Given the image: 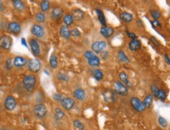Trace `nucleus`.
<instances>
[{"label": "nucleus", "instance_id": "nucleus-1", "mask_svg": "<svg viewBox=\"0 0 170 130\" xmlns=\"http://www.w3.org/2000/svg\"><path fill=\"white\" fill-rule=\"evenodd\" d=\"M36 83H37V79L35 75H32V74L26 75L23 80V85H24V89L28 92H32L35 90Z\"/></svg>", "mask_w": 170, "mask_h": 130}, {"label": "nucleus", "instance_id": "nucleus-2", "mask_svg": "<svg viewBox=\"0 0 170 130\" xmlns=\"http://www.w3.org/2000/svg\"><path fill=\"white\" fill-rule=\"evenodd\" d=\"M34 112L39 118H43L46 116L48 111L45 104L43 103H39V104H36L34 108Z\"/></svg>", "mask_w": 170, "mask_h": 130}, {"label": "nucleus", "instance_id": "nucleus-3", "mask_svg": "<svg viewBox=\"0 0 170 130\" xmlns=\"http://www.w3.org/2000/svg\"><path fill=\"white\" fill-rule=\"evenodd\" d=\"M27 65H28V69H29V71L32 72V73H38L39 72L41 69V63L36 59H29L27 62Z\"/></svg>", "mask_w": 170, "mask_h": 130}, {"label": "nucleus", "instance_id": "nucleus-4", "mask_svg": "<svg viewBox=\"0 0 170 130\" xmlns=\"http://www.w3.org/2000/svg\"><path fill=\"white\" fill-rule=\"evenodd\" d=\"M114 89L115 94L125 96L128 94V88L120 81H116L114 83Z\"/></svg>", "mask_w": 170, "mask_h": 130}, {"label": "nucleus", "instance_id": "nucleus-5", "mask_svg": "<svg viewBox=\"0 0 170 130\" xmlns=\"http://www.w3.org/2000/svg\"><path fill=\"white\" fill-rule=\"evenodd\" d=\"M61 106L64 108V109L70 111L74 108L75 101L74 99L71 98V97H64V98H62L61 101Z\"/></svg>", "mask_w": 170, "mask_h": 130}, {"label": "nucleus", "instance_id": "nucleus-6", "mask_svg": "<svg viewBox=\"0 0 170 130\" xmlns=\"http://www.w3.org/2000/svg\"><path fill=\"white\" fill-rule=\"evenodd\" d=\"M12 45V38L8 35H3L0 37V47L5 50L10 48Z\"/></svg>", "mask_w": 170, "mask_h": 130}, {"label": "nucleus", "instance_id": "nucleus-7", "mask_svg": "<svg viewBox=\"0 0 170 130\" xmlns=\"http://www.w3.org/2000/svg\"><path fill=\"white\" fill-rule=\"evenodd\" d=\"M130 103L132 107H133L134 109L136 110L137 112H144V110H145V108H144L143 103H142L140 100L139 98H137V97H132V98L130 99Z\"/></svg>", "mask_w": 170, "mask_h": 130}, {"label": "nucleus", "instance_id": "nucleus-8", "mask_svg": "<svg viewBox=\"0 0 170 130\" xmlns=\"http://www.w3.org/2000/svg\"><path fill=\"white\" fill-rule=\"evenodd\" d=\"M17 100L13 96H8L5 100V108L8 111H13L17 107Z\"/></svg>", "mask_w": 170, "mask_h": 130}, {"label": "nucleus", "instance_id": "nucleus-9", "mask_svg": "<svg viewBox=\"0 0 170 130\" xmlns=\"http://www.w3.org/2000/svg\"><path fill=\"white\" fill-rule=\"evenodd\" d=\"M29 44L33 55L36 56V57L39 56L40 53H41V50H40V46L39 42L35 39H31L29 42Z\"/></svg>", "mask_w": 170, "mask_h": 130}, {"label": "nucleus", "instance_id": "nucleus-10", "mask_svg": "<svg viewBox=\"0 0 170 130\" xmlns=\"http://www.w3.org/2000/svg\"><path fill=\"white\" fill-rule=\"evenodd\" d=\"M103 97L106 102H114L116 101V94L111 90H106L103 93Z\"/></svg>", "mask_w": 170, "mask_h": 130}, {"label": "nucleus", "instance_id": "nucleus-11", "mask_svg": "<svg viewBox=\"0 0 170 130\" xmlns=\"http://www.w3.org/2000/svg\"><path fill=\"white\" fill-rule=\"evenodd\" d=\"M107 47L106 42L104 41H100V42H94L92 44V49L96 53H100L102 51H104Z\"/></svg>", "mask_w": 170, "mask_h": 130}, {"label": "nucleus", "instance_id": "nucleus-12", "mask_svg": "<svg viewBox=\"0 0 170 130\" xmlns=\"http://www.w3.org/2000/svg\"><path fill=\"white\" fill-rule=\"evenodd\" d=\"M31 31L33 35H35L37 37H42L44 35V29L43 28V27L40 26L39 24H34L32 27L31 29Z\"/></svg>", "mask_w": 170, "mask_h": 130}, {"label": "nucleus", "instance_id": "nucleus-13", "mask_svg": "<svg viewBox=\"0 0 170 130\" xmlns=\"http://www.w3.org/2000/svg\"><path fill=\"white\" fill-rule=\"evenodd\" d=\"M63 15H64V10L60 6H56L51 10V17L54 20H60Z\"/></svg>", "mask_w": 170, "mask_h": 130}, {"label": "nucleus", "instance_id": "nucleus-14", "mask_svg": "<svg viewBox=\"0 0 170 130\" xmlns=\"http://www.w3.org/2000/svg\"><path fill=\"white\" fill-rule=\"evenodd\" d=\"M8 30L13 34H18L21 33V24L17 22H11L8 24Z\"/></svg>", "mask_w": 170, "mask_h": 130}, {"label": "nucleus", "instance_id": "nucleus-15", "mask_svg": "<svg viewBox=\"0 0 170 130\" xmlns=\"http://www.w3.org/2000/svg\"><path fill=\"white\" fill-rule=\"evenodd\" d=\"M27 62L28 61L24 57H22V56H17L13 59V64L15 67L20 68L23 67L25 65H27Z\"/></svg>", "mask_w": 170, "mask_h": 130}, {"label": "nucleus", "instance_id": "nucleus-16", "mask_svg": "<svg viewBox=\"0 0 170 130\" xmlns=\"http://www.w3.org/2000/svg\"><path fill=\"white\" fill-rule=\"evenodd\" d=\"M114 29L110 27H103L100 29V33L105 37H110L114 34Z\"/></svg>", "mask_w": 170, "mask_h": 130}, {"label": "nucleus", "instance_id": "nucleus-17", "mask_svg": "<svg viewBox=\"0 0 170 130\" xmlns=\"http://www.w3.org/2000/svg\"><path fill=\"white\" fill-rule=\"evenodd\" d=\"M84 15H85V14H84V12H83V10L77 9V10H73L72 16L74 20L80 21L83 20V17H84Z\"/></svg>", "mask_w": 170, "mask_h": 130}, {"label": "nucleus", "instance_id": "nucleus-18", "mask_svg": "<svg viewBox=\"0 0 170 130\" xmlns=\"http://www.w3.org/2000/svg\"><path fill=\"white\" fill-rule=\"evenodd\" d=\"M129 46V49L131 51L135 52V51L140 49L141 48V42L137 39H133L131 41Z\"/></svg>", "mask_w": 170, "mask_h": 130}, {"label": "nucleus", "instance_id": "nucleus-19", "mask_svg": "<svg viewBox=\"0 0 170 130\" xmlns=\"http://www.w3.org/2000/svg\"><path fill=\"white\" fill-rule=\"evenodd\" d=\"M13 7L17 11H24L25 10V5L23 1L21 0H13Z\"/></svg>", "mask_w": 170, "mask_h": 130}, {"label": "nucleus", "instance_id": "nucleus-20", "mask_svg": "<svg viewBox=\"0 0 170 130\" xmlns=\"http://www.w3.org/2000/svg\"><path fill=\"white\" fill-rule=\"evenodd\" d=\"M74 97L77 100L83 101L85 97V92L83 91V89H77L74 92Z\"/></svg>", "mask_w": 170, "mask_h": 130}, {"label": "nucleus", "instance_id": "nucleus-21", "mask_svg": "<svg viewBox=\"0 0 170 130\" xmlns=\"http://www.w3.org/2000/svg\"><path fill=\"white\" fill-rule=\"evenodd\" d=\"M119 79L120 80L122 81V83L124 84V85H126L127 86H129L130 87L132 86V84L129 80V79H128V76L127 74L125 73V72H122V73H120L119 74Z\"/></svg>", "mask_w": 170, "mask_h": 130}, {"label": "nucleus", "instance_id": "nucleus-22", "mask_svg": "<svg viewBox=\"0 0 170 130\" xmlns=\"http://www.w3.org/2000/svg\"><path fill=\"white\" fill-rule=\"evenodd\" d=\"M64 115H65V114H64V111H62L59 108H55V110H54V118L56 121H61L64 117Z\"/></svg>", "mask_w": 170, "mask_h": 130}, {"label": "nucleus", "instance_id": "nucleus-23", "mask_svg": "<svg viewBox=\"0 0 170 130\" xmlns=\"http://www.w3.org/2000/svg\"><path fill=\"white\" fill-rule=\"evenodd\" d=\"M60 34L64 38H69L70 36H71V31L68 29V27L65 25L62 26L61 27V30H60Z\"/></svg>", "mask_w": 170, "mask_h": 130}, {"label": "nucleus", "instance_id": "nucleus-24", "mask_svg": "<svg viewBox=\"0 0 170 130\" xmlns=\"http://www.w3.org/2000/svg\"><path fill=\"white\" fill-rule=\"evenodd\" d=\"M120 18L122 19V20L125 23H130L131 21L133 20V16L132 14L129 13H122L120 15Z\"/></svg>", "mask_w": 170, "mask_h": 130}, {"label": "nucleus", "instance_id": "nucleus-25", "mask_svg": "<svg viewBox=\"0 0 170 130\" xmlns=\"http://www.w3.org/2000/svg\"><path fill=\"white\" fill-rule=\"evenodd\" d=\"M152 101H153V97H152L151 94H148V95H147L146 97L144 98V101L142 102V103L144 104L145 108H148L152 104Z\"/></svg>", "mask_w": 170, "mask_h": 130}, {"label": "nucleus", "instance_id": "nucleus-26", "mask_svg": "<svg viewBox=\"0 0 170 130\" xmlns=\"http://www.w3.org/2000/svg\"><path fill=\"white\" fill-rule=\"evenodd\" d=\"M40 8H41V10L43 11V13L44 12H47V11L50 10V1H47V0H43L40 3Z\"/></svg>", "mask_w": 170, "mask_h": 130}, {"label": "nucleus", "instance_id": "nucleus-27", "mask_svg": "<svg viewBox=\"0 0 170 130\" xmlns=\"http://www.w3.org/2000/svg\"><path fill=\"white\" fill-rule=\"evenodd\" d=\"M96 13H97V16H98V20L100 22V24L103 26L106 27V20H105V17H104V13L100 10H96Z\"/></svg>", "mask_w": 170, "mask_h": 130}, {"label": "nucleus", "instance_id": "nucleus-28", "mask_svg": "<svg viewBox=\"0 0 170 130\" xmlns=\"http://www.w3.org/2000/svg\"><path fill=\"white\" fill-rule=\"evenodd\" d=\"M100 59H99L96 55H94L92 59H90L89 60H88V63L89 65H91V66H98L100 65Z\"/></svg>", "mask_w": 170, "mask_h": 130}, {"label": "nucleus", "instance_id": "nucleus-29", "mask_svg": "<svg viewBox=\"0 0 170 130\" xmlns=\"http://www.w3.org/2000/svg\"><path fill=\"white\" fill-rule=\"evenodd\" d=\"M73 22H74V19H73L71 14H67L66 16L64 17V23L65 24V26H71L73 24Z\"/></svg>", "mask_w": 170, "mask_h": 130}, {"label": "nucleus", "instance_id": "nucleus-30", "mask_svg": "<svg viewBox=\"0 0 170 130\" xmlns=\"http://www.w3.org/2000/svg\"><path fill=\"white\" fill-rule=\"evenodd\" d=\"M45 20V16L44 13L43 12H40V13H38L36 15H35V21L38 22V23H44Z\"/></svg>", "mask_w": 170, "mask_h": 130}, {"label": "nucleus", "instance_id": "nucleus-31", "mask_svg": "<svg viewBox=\"0 0 170 130\" xmlns=\"http://www.w3.org/2000/svg\"><path fill=\"white\" fill-rule=\"evenodd\" d=\"M50 66L53 69L57 67L58 65V63H57V57L56 55H52L50 58Z\"/></svg>", "mask_w": 170, "mask_h": 130}, {"label": "nucleus", "instance_id": "nucleus-32", "mask_svg": "<svg viewBox=\"0 0 170 130\" xmlns=\"http://www.w3.org/2000/svg\"><path fill=\"white\" fill-rule=\"evenodd\" d=\"M118 59H119L121 62H126V63L129 62V59L127 58V56L125 55V52H123L122 50H121V51L118 52Z\"/></svg>", "mask_w": 170, "mask_h": 130}, {"label": "nucleus", "instance_id": "nucleus-33", "mask_svg": "<svg viewBox=\"0 0 170 130\" xmlns=\"http://www.w3.org/2000/svg\"><path fill=\"white\" fill-rule=\"evenodd\" d=\"M73 124H74V127L78 130H83L84 129V128H85L83 122L78 119H74V121H73Z\"/></svg>", "mask_w": 170, "mask_h": 130}, {"label": "nucleus", "instance_id": "nucleus-34", "mask_svg": "<svg viewBox=\"0 0 170 130\" xmlns=\"http://www.w3.org/2000/svg\"><path fill=\"white\" fill-rule=\"evenodd\" d=\"M44 99H45V96L41 91H38L35 94V100L37 101V102H43Z\"/></svg>", "mask_w": 170, "mask_h": 130}, {"label": "nucleus", "instance_id": "nucleus-35", "mask_svg": "<svg viewBox=\"0 0 170 130\" xmlns=\"http://www.w3.org/2000/svg\"><path fill=\"white\" fill-rule=\"evenodd\" d=\"M158 122L160 126H162V128H167L168 122L165 118H164L163 117H158Z\"/></svg>", "mask_w": 170, "mask_h": 130}, {"label": "nucleus", "instance_id": "nucleus-36", "mask_svg": "<svg viewBox=\"0 0 170 130\" xmlns=\"http://www.w3.org/2000/svg\"><path fill=\"white\" fill-rule=\"evenodd\" d=\"M93 76H94V78L96 79V80H100L104 77V75H103V73H102L100 70L97 69V70H96L93 73Z\"/></svg>", "mask_w": 170, "mask_h": 130}, {"label": "nucleus", "instance_id": "nucleus-37", "mask_svg": "<svg viewBox=\"0 0 170 130\" xmlns=\"http://www.w3.org/2000/svg\"><path fill=\"white\" fill-rule=\"evenodd\" d=\"M56 78L60 80H63V81H67L68 80V76L66 75V74H64V73H58L56 74Z\"/></svg>", "mask_w": 170, "mask_h": 130}, {"label": "nucleus", "instance_id": "nucleus-38", "mask_svg": "<svg viewBox=\"0 0 170 130\" xmlns=\"http://www.w3.org/2000/svg\"><path fill=\"white\" fill-rule=\"evenodd\" d=\"M159 91H160V89H158V86H156L155 85H152L151 91H152V93H153V94H154V96L155 97H158V96Z\"/></svg>", "mask_w": 170, "mask_h": 130}, {"label": "nucleus", "instance_id": "nucleus-39", "mask_svg": "<svg viewBox=\"0 0 170 130\" xmlns=\"http://www.w3.org/2000/svg\"><path fill=\"white\" fill-rule=\"evenodd\" d=\"M158 97L162 100V101H165V98H166V93L163 90H160L159 94H158Z\"/></svg>", "mask_w": 170, "mask_h": 130}, {"label": "nucleus", "instance_id": "nucleus-40", "mask_svg": "<svg viewBox=\"0 0 170 130\" xmlns=\"http://www.w3.org/2000/svg\"><path fill=\"white\" fill-rule=\"evenodd\" d=\"M151 15L153 16V18L157 20L158 19L161 17V13L158 10H154L151 12Z\"/></svg>", "mask_w": 170, "mask_h": 130}, {"label": "nucleus", "instance_id": "nucleus-41", "mask_svg": "<svg viewBox=\"0 0 170 130\" xmlns=\"http://www.w3.org/2000/svg\"><path fill=\"white\" fill-rule=\"evenodd\" d=\"M84 55H85V59L87 60H89L90 59H92V58L94 56V54L93 53V52H90V51H86V52H85V54H84Z\"/></svg>", "mask_w": 170, "mask_h": 130}, {"label": "nucleus", "instance_id": "nucleus-42", "mask_svg": "<svg viewBox=\"0 0 170 130\" xmlns=\"http://www.w3.org/2000/svg\"><path fill=\"white\" fill-rule=\"evenodd\" d=\"M72 34L74 37H78L81 35V33H80V31H78V29L74 28L71 31V35H72Z\"/></svg>", "mask_w": 170, "mask_h": 130}, {"label": "nucleus", "instance_id": "nucleus-43", "mask_svg": "<svg viewBox=\"0 0 170 130\" xmlns=\"http://www.w3.org/2000/svg\"><path fill=\"white\" fill-rule=\"evenodd\" d=\"M6 69H9V70L12 69L13 63H12V60H11V59H8L6 60Z\"/></svg>", "mask_w": 170, "mask_h": 130}, {"label": "nucleus", "instance_id": "nucleus-44", "mask_svg": "<svg viewBox=\"0 0 170 130\" xmlns=\"http://www.w3.org/2000/svg\"><path fill=\"white\" fill-rule=\"evenodd\" d=\"M53 97L55 101H61V100H62V95H61V94H55L53 96Z\"/></svg>", "mask_w": 170, "mask_h": 130}, {"label": "nucleus", "instance_id": "nucleus-45", "mask_svg": "<svg viewBox=\"0 0 170 130\" xmlns=\"http://www.w3.org/2000/svg\"><path fill=\"white\" fill-rule=\"evenodd\" d=\"M126 34H127V35L129 37L133 38V40L136 39V36L135 34H133V33H130V32H129V31H126Z\"/></svg>", "mask_w": 170, "mask_h": 130}, {"label": "nucleus", "instance_id": "nucleus-46", "mask_svg": "<svg viewBox=\"0 0 170 130\" xmlns=\"http://www.w3.org/2000/svg\"><path fill=\"white\" fill-rule=\"evenodd\" d=\"M101 56L103 57V59H107L108 56H109V54H108V52H104L103 53H101Z\"/></svg>", "mask_w": 170, "mask_h": 130}, {"label": "nucleus", "instance_id": "nucleus-47", "mask_svg": "<svg viewBox=\"0 0 170 130\" xmlns=\"http://www.w3.org/2000/svg\"><path fill=\"white\" fill-rule=\"evenodd\" d=\"M5 9H6L5 5L3 4V3L0 2V12H3V11H4L5 10Z\"/></svg>", "mask_w": 170, "mask_h": 130}, {"label": "nucleus", "instance_id": "nucleus-48", "mask_svg": "<svg viewBox=\"0 0 170 130\" xmlns=\"http://www.w3.org/2000/svg\"><path fill=\"white\" fill-rule=\"evenodd\" d=\"M21 44L24 45V47L28 48V44H27L26 40H25V38H24V37H22L21 38Z\"/></svg>", "mask_w": 170, "mask_h": 130}, {"label": "nucleus", "instance_id": "nucleus-49", "mask_svg": "<svg viewBox=\"0 0 170 130\" xmlns=\"http://www.w3.org/2000/svg\"><path fill=\"white\" fill-rule=\"evenodd\" d=\"M153 24H154V25H155V26H158V27H161V24H159V22L158 20H154V22H153Z\"/></svg>", "mask_w": 170, "mask_h": 130}, {"label": "nucleus", "instance_id": "nucleus-50", "mask_svg": "<svg viewBox=\"0 0 170 130\" xmlns=\"http://www.w3.org/2000/svg\"><path fill=\"white\" fill-rule=\"evenodd\" d=\"M165 61L167 62V64H169V65L170 62H169V55H165Z\"/></svg>", "mask_w": 170, "mask_h": 130}, {"label": "nucleus", "instance_id": "nucleus-51", "mask_svg": "<svg viewBox=\"0 0 170 130\" xmlns=\"http://www.w3.org/2000/svg\"><path fill=\"white\" fill-rule=\"evenodd\" d=\"M44 73H45V74H47V75H49V73L46 70H44Z\"/></svg>", "mask_w": 170, "mask_h": 130}, {"label": "nucleus", "instance_id": "nucleus-52", "mask_svg": "<svg viewBox=\"0 0 170 130\" xmlns=\"http://www.w3.org/2000/svg\"><path fill=\"white\" fill-rule=\"evenodd\" d=\"M1 130H6V129H2Z\"/></svg>", "mask_w": 170, "mask_h": 130}]
</instances>
